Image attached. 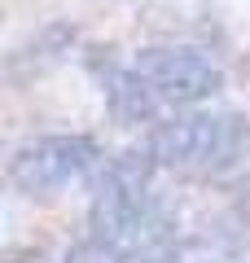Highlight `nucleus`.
Segmentation results:
<instances>
[{
  "mask_svg": "<svg viewBox=\"0 0 250 263\" xmlns=\"http://www.w3.org/2000/svg\"><path fill=\"white\" fill-rule=\"evenodd\" d=\"M224 88V70L198 48H145L136 62L110 70L105 92L119 119L140 123L158 110H189Z\"/></svg>",
  "mask_w": 250,
  "mask_h": 263,
  "instance_id": "nucleus-1",
  "label": "nucleus"
},
{
  "mask_svg": "<svg viewBox=\"0 0 250 263\" xmlns=\"http://www.w3.org/2000/svg\"><path fill=\"white\" fill-rule=\"evenodd\" d=\"M154 167L180 176H224L250 158V123L241 114H180L145 141Z\"/></svg>",
  "mask_w": 250,
  "mask_h": 263,
  "instance_id": "nucleus-2",
  "label": "nucleus"
},
{
  "mask_svg": "<svg viewBox=\"0 0 250 263\" xmlns=\"http://www.w3.org/2000/svg\"><path fill=\"white\" fill-rule=\"evenodd\" d=\"M101 149L88 136H40L13 149L9 158V180L22 193H57L83 180L88 171L101 167Z\"/></svg>",
  "mask_w": 250,
  "mask_h": 263,
  "instance_id": "nucleus-3",
  "label": "nucleus"
}]
</instances>
